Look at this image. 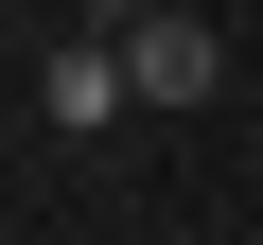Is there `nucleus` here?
Masks as SVG:
<instances>
[{
    "mask_svg": "<svg viewBox=\"0 0 263 245\" xmlns=\"http://www.w3.org/2000/svg\"><path fill=\"white\" fill-rule=\"evenodd\" d=\"M123 88H141V105H158V122H176V105H211V88H228V53H211V18H193V0H158V18H123Z\"/></svg>",
    "mask_w": 263,
    "mask_h": 245,
    "instance_id": "nucleus-1",
    "label": "nucleus"
},
{
    "mask_svg": "<svg viewBox=\"0 0 263 245\" xmlns=\"http://www.w3.org/2000/svg\"><path fill=\"white\" fill-rule=\"evenodd\" d=\"M123 105H141V88H123V35H70L35 70V122H53V140H88V122H123Z\"/></svg>",
    "mask_w": 263,
    "mask_h": 245,
    "instance_id": "nucleus-2",
    "label": "nucleus"
},
{
    "mask_svg": "<svg viewBox=\"0 0 263 245\" xmlns=\"http://www.w3.org/2000/svg\"><path fill=\"white\" fill-rule=\"evenodd\" d=\"M88 18H105V35H123V18H158V0H88Z\"/></svg>",
    "mask_w": 263,
    "mask_h": 245,
    "instance_id": "nucleus-3",
    "label": "nucleus"
},
{
    "mask_svg": "<svg viewBox=\"0 0 263 245\" xmlns=\"http://www.w3.org/2000/svg\"><path fill=\"white\" fill-rule=\"evenodd\" d=\"M18 18H35V0H18Z\"/></svg>",
    "mask_w": 263,
    "mask_h": 245,
    "instance_id": "nucleus-4",
    "label": "nucleus"
}]
</instances>
